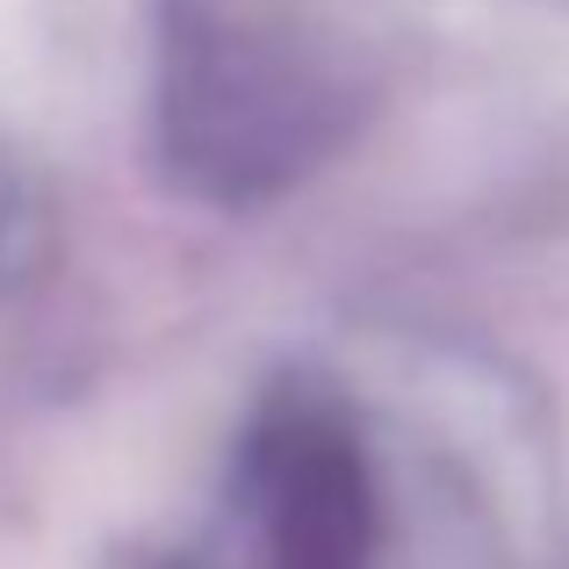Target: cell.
<instances>
[{"instance_id": "1", "label": "cell", "mask_w": 569, "mask_h": 569, "mask_svg": "<svg viewBox=\"0 0 569 569\" xmlns=\"http://www.w3.org/2000/svg\"><path fill=\"white\" fill-rule=\"evenodd\" d=\"M353 72L274 22L188 14L167 51L159 138L202 202H267L353 138Z\"/></svg>"}, {"instance_id": "2", "label": "cell", "mask_w": 569, "mask_h": 569, "mask_svg": "<svg viewBox=\"0 0 569 569\" xmlns=\"http://www.w3.org/2000/svg\"><path fill=\"white\" fill-rule=\"evenodd\" d=\"M238 569H376L368 455L332 411L289 403L246 440Z\"/></svg>"}]
</instances>
